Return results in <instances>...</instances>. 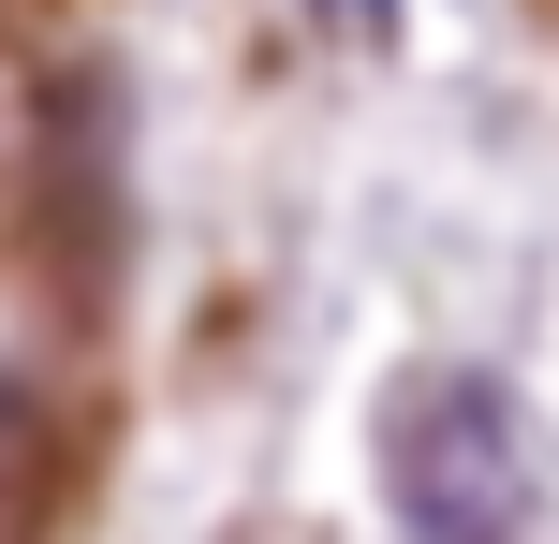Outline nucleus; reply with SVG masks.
I'll list each match as a JSON object with an SVG mask.
<instances>
[{
    "instance_id": "1",
    "label": "nucleus",
    "mask_w": 559,
    "mask_h": 544,
    "mask_svg": "<svg viewBox=\"0 0 559 544\" xmlns=\"http://www.w3.org/2000/svg\"><path fill=\"white\" fill-rule=\"evenodd\" d=\"M545 457H531V412H515L501 368H397L383 398V516L397 544H531Z\"/></svg>"
},
{
    "instance_id": "2",
    "label": "nucleus",
    "mask_w": 559,
    "mask_h": 544,
    "mask_svg": "<svg viewBox=\"0 0 559 544\" xmlns=\"http://www.w3.org/2000/svg\"><path fill=\"white\" fill-rule=\"evenodd\" d=\"M45 235H59V280L104 294V265H118V104H104V74H59V104H45Z\"/></svg>"
}]
</instances>
